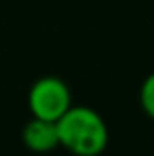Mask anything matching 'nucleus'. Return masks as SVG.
<instances>
[{
    "instance_id": "f257e3e1",
    "label": "nucleus",
    "mask_w": 154,
    "mask_h": 156,
    "mask_svg": "<svg viewBox=\"0 0 154 156\" xmlns=\"http://www.w3.org/2000/svg\"><path fill=\"white\" fill-rule=\"evenodd\" d=\"M59 144L75 156H99L107 148L109 129L89 107H69L58 121Z\"/></svg>"
},
{
    "instance_id": "7ed1b4c3",
    "label": "nucleus",
    "mask_w": 154,
    "mask_h": 156,
    "mask_svg": "<svg viewBox=\"0 0 154 156\" xmlns=\"http://www.w3.org/2000/svg\"><path fill=\"white\" fill-rule=\"evenodd\" d=\"M22 140L34 152H50L59 144L58 122L44 121V119H32L22 130Z\"/></svg>"
},
{
    "instance_id": "20e7f679",
    "label": "nucleus",
    "mask_w": 154,
    "mask_h": 156,
    "mask_svg": "<svg viewBox=\"0 0 154 156\" xmlns=\"http://www.w3.org/2000/svg\"><path fill=\"white\" fill-rule=\"evenodd\" d=\"M140 105H142L144 113L150 119H154V73H150L142 81V87H140Z\"/></svg>"
},
{
    "instance_id": "f03ea898",
    "label": "nucleus",
    "mask_w": 154,
    "mask_h": 156,
    "mask_svg": "<svg viewBox=\"0 0 154 156\" xmlns=\"http://www.w3.org/2000/svg\"><path fill=\"white\" fill-rule=\"evenodd\" d=\"M28 105L36 119L58 122L71 107V93L59 77L46 75L32 85Z\"/></svg>"
}]
</instances>
